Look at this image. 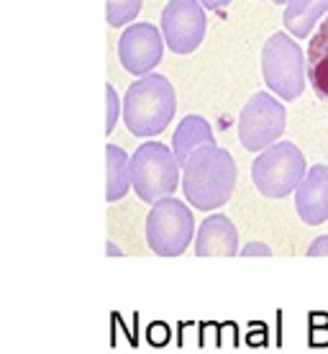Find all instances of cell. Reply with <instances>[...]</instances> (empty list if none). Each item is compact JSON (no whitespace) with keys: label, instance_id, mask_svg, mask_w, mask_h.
Masks as SVG:
<instances>
[{"label":"cell","instance_id":"cell-1","mask_svg":"<svg viewBox=\"0 0 328 354\" xmlns=\"http://www.w3.org/2000/svg\"><path fill=\"white\" fill-rule=\"evenodd\" d=\"M182 175L185 201L197 211H215L231 201L236 187V162L218 144L200 147L187 160Z\"/></svg>","mask_w":328,"mask_h":354},{"label":"cell","instance_id":"cell-2","mask_svg":"<svg viewBox=\"0 0 328 354\" xmlns=\"http://www.w3.org/2000/svg\"><path fill=\"white\" fill-rule=\"evenodd\" d=\"M177 95L164 75H144L124 95V124L133 136H157L172 124Z\"/></svg>","mask_w":328,"mask_h":354},{"label":"cell","instance_id":"cell-3","mask_svg":"<svg viewBox=\"0 0 328 354\" xmlns=\"http://www.w3.org/2000/svg\"><path fill=\"white\" fill-rule=\"evenodd\" d=\"M262 77L267 88L282 100H298L308 80V62L295 36L277 31L262 49Z\"/></svg>","mask_w":328,"mask_h":354},{"label":"cell","instance_id":"cell-4","mask_svg":"<svg viewBox=\"0 0 328 354\" xmlns=\"http://www.w3.org/2000/svg\"><path fill=\"white\" fill-rule=\"evenodd\" d=\"M180 162L172 147L162 142H144L131 154V183L144 203H160L162 198H172L180 187Z\"/></svg>","mask_w":328,"mask_h":354},{"label":"cell","instance_id":"cell-5","mask_svg":"<svg viewBox=\"0 0 328 354\" xmlns=\"http://www.w3.org/2000/svg\"><path fill=\"white\" fill-rule=\"evenodd\" d=\"M146 244L160 257H180L193 244L195 236V218L193 211L180 198H162L151 205L146 216Z\"/></svg>","mask_w":328,"mask_h":354},{"label":"cell","instance_id":"cell-6","mask_svg":"<svg viewBox=\"0 0 328 354\" xmlns=\"http://www.w3.org/2000/svg\"><path fill=\"white\" fill-rule=\"evenodd\" d=\"M308 175L302 151L293 142H277L259 151L251 165V180L264 198H287Z\"/></svg>","mask_w":328,"mask_h":354},{"label":"cell","instance_id":"cell-7","mask_svg":"<svg viewBox=\"0 0 328 354\" xmlns=\"http://www.w3.org/2000/svg\"><path fill=\"white\" fill-rule=\"evenodd\" d=\"M287 126V111L269 93H254L241 108L239 142L247 151H264L277 144Z\"/></svg>","mask_w":328,"mask_h":354},{"label":"cell","instance_id":"cell-8","mask_svg":"<svg viewBox=\"0 0 328 354\" xmlns=\"http://www.w3.org/2000/svg\"><path fill=\"white\" fill-rule=\"evenodd\" d=\"M205 8L200 0H169L162 10V34L169 52L193 54L205 39Z\"/></svg>","mask_w":328,"mask_h":354},{"label":"cell","instance_id":"cell-9","mask_svg":"<svg viewBox=\"0 0 328 354\" xmlns=\"http://www.w3.org/2000/svg\"><path fill=\"white\" fill-rule=\"evenodd\" d=\"M162 52H164V41H162L160 28L146 21L126 26L118 39V59L124 64V70L136 77L151 75L154 67H160Z\"/></svg>","mask_w":328,"mask_h":354},{"label":"cell","instance_id":"cell-10","mask_svg":"<svg viewBox=\"0 0 328 354\" xmlns=\"http://www.w3.org/2000/svg\"><path fill=\"white\" fill-rule=\"evenodd\" d=\"M295 211L302 223L320 226L328 221V165H313L295 190Z\"/></svg>","mask_w":328,"mask_h":354},{"label":"cell","instance_id":"cell-11","mask_svg":"<svg viewBox=\"0 0 328 354\" xmlns=\"http://www.w3.org/2000/svg\"><path fill=\"white\" fill-rule=\"evenodd\" d=\"M239 252V231L229 216L213 213L200 223L195 236L197 257H233Z\"/></svg>","mask_w":328,"mask_h":354},{"label":"cell","instance_id":"cell-12","mask_svg":"<svg viewBox=\"0 0 328 354\" xmlns=\"http://www.w3.org/2000/svg\"><path fill=\"white\" fill-rule=\"evenodd\" d=\"M215 144V133L211 129V124L205 121L203 115H185L180 126L175 129V136H172V151L177 157L180 167H185L187 160L195 154L200 147H211Z\"/></svg>","mask_w":328,"mask_h":354},{"label":"cell","instance_id":"cell-13","mask_svg":"<svg viewBox=\"0 0 328 354\" xmlns=\"http://www.w3.org/2000/svg\"><path fill=\"white\" fill-rule=\"evenodd\" d=\"M308 82L328 106V18L320 21L308 41Z\"/></svg>","mask_w":328,"mask_h":354},{"label":"cell","instance_id":"cell-14","mask_svg":"<svg viewBox=\"0 0 328 354\" xmlns=\"http://www.w3.org/2000/svg\"><path fill=\"white\" fill-rule=\"evenodd\" d=\"M328 13V0H287L282 24L295 39H308L318 21Z\"/></svg>","mask_w":328,"mask_h":354},{"label":"cell","instance_id":"cell-15","mask_svg":"<svg viewBox=\"0 0 328 354\" xmlns=\"http://www.w3.org/2000/svg\"><path fill=\"white\" fill-rule=\"evenodd\" d=\"M106 157H108L106 201L108 203H115V201L126 198V193L133 187V183H131V157H128L121 147H115V144H108L106 147Z\"/></svg>","mask_w":328,"mask_h":354},{"label":"cell","instance_id":"cell-16","mask_svg":"<svg viewBox=\"0 0 328 354\" xmlns=\"http://www.w3.org/2000/svg\"><path fill=\"white\" fill-rule=\"evenodd\" d=\"M144 0H108V26L124 28L139 16Z\"/></svg>","mask_w":328,"mask_h":354},{"label":"cell","instance_id":"cell-17","mask_svg":"<svg viewBox=\"0 0 328 354\" xmlns=\"http://www.w3.org/2000/svg\"><path fill=\"white\" fill-rule=\"evenodd\" d=\"M308 344L313 349L328 346V313L323 310H313L308 316Z\"/></svg>","mask_w":328,"mask_h":354},{"label":"cell","instance_id":"cell-18","mask_svg":"<svg viewBox=\"0 0 328 354\" xmlns=\"http://www.w3.org/2000/svg\"><path fill=\"white\" fill-rule=\"evenodd\" d=\"M169 334H172V331H169L167 324L154 321V324H149V328H146V342H149L151 346H167Z\"/></svg>","mask_w":328,"mask_h":354},{"label":"cell","instance_id":"cell-19","mask_svg":"<svg viewBox=\"0 0 328 354\" xmlns=\"http://www.w3.org/2000/svg\"><path fill=\"white\" fill-rule=\"evenodd\" d=\"M106 95H108V121H106V133H110L115 129V121H118V113H121V100L115 95L113 85H108L106 88Z\"/></svg>","mask_w":328,"mask_h":354},{"label":"cell","instance_id":"cell-20","mask_svg":"<svg viewBox=\"0 0 328 354\" xmlns=\"http://www.w3.org/2000/svg\"><path fill=\"white\" fill-rule=\"evenodd\" d=\"M239 254L241 257H269L272 249L267 247V244H262V241H251V244H247V247H241Z\"/></svg>","mask_w":328,"mask_h":354},{"label":"cell","instance_id":"cell-21","mask_svg":"<svg viewBox=\"0 0 328 354\" xmlns=\"http://www.w3.org/2000/svg\"><path fill=\"white\" fill-rule=\"evenodd\" d=\"M308 257H328V234L313 239V244L308 247Z\"/></svg>","mask_w":328,"mask_h":354},{"label":"cell","instance_id":"cell-22","mask_svg":"<svg viewBox=\"0 0 328 354\" xmlns=\"http://www.w3.org/2000/svg\"><path fill=\"white\" fill-rule=\"evenodd\" d=\"M251 326H254V331H249V334H247L249 344H254V346L267 344V328H264V324H251Z\"/></svg>","mask_w":328,"mask_h":354},{"label":"cell","instance_id":"cell-23","mask_svg":"<svg viewBox=\"0 0 328 354\" xmlns=\"http://www.w3.org/2000/svg\"><path fill=\"white\" fill-rule=\"evenodd\" d=\"M200 3H203L208 10H221V8H226V6H229L231 0H200Z\"/></svg>","mask_w":328,"mask_h":354},{"label":"cell","instance_id":"cell-24","mask_svg":"<svg viewBox=\"0 0 328 354\" xmlns=\"http://www.w3.org/2000/svg\"><path fill=\"white\" fill-rule=\"evenodd\" d=\"M108 254H121V252H118V247H113V241L108 244Z\"/></svg>","mask_w":328,"mask_h":354},{"label":"cell","instance_id":"cell-25","mask_svg":"<svg viewBox=\"0 0 328 354\" xmlns=\"http://www.w3.org/2000/svg\"><path fill=\"white\" fill-rule=\"evenodd\" d=\"M272 3H277V6H287V0H272Z\"/></svg>","mask_w":328,"mask_h":354}]
</instances>
